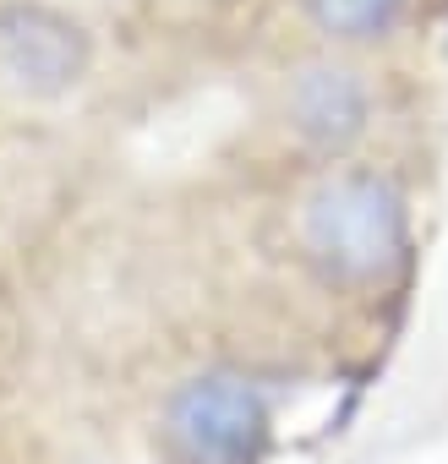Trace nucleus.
<instances>
[{
  "label": "nucleus",
  "instance_id": "1",
  "mask_svg": "<svg viewBox=\"0 0 448 464\" xmlns=\"http://www.w3.org/2000/svg\"><path fill=\"white\" fill-rule=\"evenodd\" d=\"M301 252L328 285H383L404 268L410 213L388 175L334 169L301 202Z\"/></svg>",
  "mask_w": 448,
  "mask_h": 464
},
{
  "label": "nucleus",
  "instance_id": "2",
  "mask_svg": "<svg viewBox=\"0 0 448 464\" xmlns=\"http://www.w3.org/2000/svg\"><path fill=\"white\" fill-rule=\"evenodd\" d=\"M159 431L175 464H258L268 442V404L236 372H202L170 393Z\"/></svg>",
  "mask_w": 448,
  "mask_h": 464
},
{
  "label": "nucleus",
  "instance_id": "3",
  "mask_svg": "<svg viewBox=\"0 0 448 464\" xmlns=\"http://www.w3.org/2000/svg\"><path fill=\"white\" fill-rule=\"evenodd\" d=\"M93 66L88 28L50 0H0V77L28 99L72 93Z\"/></svg>",
  "mask_w": 448,
  "mask_h": 464
},
{
  "label": "nucleus",
  "instance_id": "4",
  "mask_svg": "<svg viewBox=\"0 0 448 464\" xmlns=\"http://www.w3.org/2000/svg\"><path fill=\"white\" fill-rule=\"evenodd\" d=\"M372 121V88L355 66L334 61V55H317V61H301L290 77H285V126L317 148V153H345Z\"/></svg>",
  "mask_w": 448,
  "mask_h": 464
},
{
  "label": "nucleus",
  "instance_id": "5",
  "mask_svg": "<svg viewBox=\"0 0 448 464\" xmlns=\"http://www.w3.org/2000/svg\"><path fill=\"white\" fill-rule=\"evenodd\" d=\"M410 0H307L312 28L339 50H366L399 34Z\"/></svg>",
  "mask_w": 448,
  "mask_h": 464
}]
</instances>
